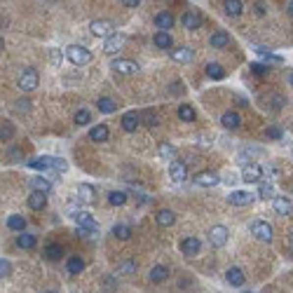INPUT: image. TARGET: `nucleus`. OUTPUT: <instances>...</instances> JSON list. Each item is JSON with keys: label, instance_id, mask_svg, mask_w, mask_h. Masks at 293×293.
I'll use <instances>...</instances> for the list:
<instances>
[{"label": "nucleus", "instance_id": "38", "mask_svg": "<svg viewBox=\"0 0 293 293\" xmlns=\"http://www.w3.org/2000/svg\"><path fill=\"white\" fill-rule=\"evenodd\" d=\"M99 110H101V113H113V110H115L117 108V104L115 101H113V99H108V96H104V99H99Z\"/></svg>", "mask_w": 293, "mask_h": 293}, {"label": "nucleus", "instance_id": "28", "mask_svg": "<svg viewBox=\"0 0 293 293\" xmlns=\"http://www.w3.org/2000/svg\"><path fill=\"white\" fill-rule=\"evenodd\" d=\"M66 270H68V274H80L84 270V261L80 256H71L66 261Z\"/></svg>", "mask_w": 293, "mask_h": 293}, {"label": "nucleus", "instance_id": "7", "mask_svg": "<svg viewBox=\"0 0 293 293\" xmlns=\"http://www.w3.org/2000/svg\"><path fill=\"white\" fill-rule=\"evenodd\" d=\"M209 241L216 249L225 246V244H228V228H225V225H213L209 232Z\"/></svg>", "mask_w": 293, "mask_h": 293}, {"label": "nucleus", "instance_id": "18", "mask_svg": "<svg viewBox=\"0 0 293 293\" xmlns=\"http://www.w3.org/2000/svg\"><path fill=\"white\" fill-rule=\"evenodd\" d=\"M174 24H176V19H174L171 12H160V14L155 17V26L160 28V31H169V28H174Z\"/></svg>", "mask_w": 293, "mask_h": 293}, {"label": "nucleus", "instance_id": "9", "mask_svg": "<svg viewBox=\"0 0 293 293\" xmlns=\"http://www.w3.org/2000/svg\"><path fill=\"white\" fill-rule=\"evenodd\" d=\"M110 68H113V71H117V73H122V75L138 73V63L136 61H129V59H115V61L110 63Z\"/></svg>", "mask_w": 293, "mask_h": 293}, {"label": "nucleus", "instance_id": "27", "mask_svg": "<svg viewBox=\"0 0 293 293\" xmlns=\"http://www.w3.org/2000/svg\"><path fill=\"white\" fill-rule=\"evenodd\" d=\"M167 279H169V267L167 265H155V267L150 270V282L160 284V282H167Z\"/></svg>", "mask_w": 293, "mask_h": 293}, {"label": "nucleus", "instance_id": "57", "mask_svg": "<svg viewBox=\"0 0 293 293\" xmlns=\"http://www.w3.org/2000/svg\"><path fill=\"white\" fill-rule=\"evenodd\" d=\"M45 293H56V291H45Z\"/></svg>", "mask_w": 293, "mask_h": 293}, {"label": "nucleus", "instance_id": "52", "mask_svg": "<svg viewBox=\"0 0 293 293\" xmlns=\"http://www.w3.org/2000/svg\"><path fill=\"white\" fill-rule=\"evenodd\" d=\"M253 10H256V14H258V17H263V14H265V2H261V0H258V2L253 5Z\"/></svg>", "mask_w": 293, "mask_h": 293}, {"label": "nucleus", "instance_id": "41", "mask_svg": "<svg viewBox=\"0 0 293 293\" xmlns=\"http://www.w3.org/2000/svg\"><path fill=\"white\" fill-rule=\"evenodd\" d=\"M12 136H14V127H12V122H2V127H0V138H2V143L10 141Z\"/></svg>", "mask_w": 293, "mask_h": 293}, {"label": "nucleus", "instance_id": "40", "mask_svg": "<svg viewBox=\"0 0 293 293\" xmlns=\"http://www.w3.org/2000/svg\"><path fill=\"white\" fill-rule=\"evenodd\" d=\"M160 157H164V160H171V162H174V157H176V148L169 146V143H162V146H160Z\"/></svg>", "mask_w": 293, "mask_h": 293}, {"label": "nucleus", "instance_id": "14", "mask_svg": "<svg viewBox=\"0 0 293 293\" xmlns=\"http://www.w3.org/2000/svg\"><path fill=\"white\" fill-rule=\"evenodd\" d=\"M169 176H171L174 183H183L186 176H188V169H186L183 162H171V164H169Z\"/></svg>", "mask_w": 293, "mask_h": 293}, {"label": "nucleus", "instance_id": "33", "mask_svg": "<svg viewBox=\"0 0 293 293\" xmlns=\"http://www.w3.org/2000/svg\"><path fill=\"white\" fill-rule=\"evenodd\" d=\"M28 183H31L33 190H40V192H50V190H52V181H47V178H42V176L31 178Z\"/></svg>", "mask_w": 293, "mask_h": 293}, {"label": "nucleus", "instance_id": "45", "mask_svg": "<svg viewBox=\"0 0 293 293\" xmlns=\"http://www.w3.org/2000/svg\"><path fill=\"white\" fill-rule=\"evenodd\" d=\"M89 120H92L89 110H78V113H75V125H78V127L89 125Z\"/></svg>", "mask_w": 293, "mask_h": 293}, {"label": "nucleus", "instance_id": "32", "mask_svg": "<svg viewBox=\"0 0 293 293\" xmlns=\"http://www.w3.org/2000/svg\"><path fill=\"white\" fill-rule=\"evenodd\" d=\"M225 14H230V17H240L241 12H244V5H241V0H225Z\"/></svg>", "mask_w": 293, "mask_h": 293}, {"label": "nucleus", "instance_id": "8", "mask_svg": "<svg viewBox=\"0 0 293 293\" xmlns=\"http://www.w3.org/2000/svg\"><path fill=\"white\" fill-rule=\"evenodd\" d=\"M73 220H75V225H78L80 230H89V232L99 230V223H96V220L92 218V213H87V211H80Z\"/></svg>", "mask_w": 293, "mask_h": 293}, {"label": "nucleus", "instance_id": "26", "mask_svg": "<svg viewBox=\"0 0 293 293\" xmlns=\"http://www.w3.org/2000/svg\"><path fill=\"white\" fill-rule=\"evenodd\" d=\"M153 42H155V47H160V50H169V47L174 45V38H171L167 31H157Z\"/></svg>", "mask_w": 293, "mask_h": 293}, {"label": "nucleus", "instance_id": "21", "mask_svg": "<svg viewBox=\"0 0 293 293\" xmlns=\"http://www.w3.org/2000/svg\"><path fill=\"white\" fill-rule=\"evenodd\" d=\"M274 211L279 216H291L293 213V202L286 197H274Z\"/></svg>", "mask_w": 293, "mask_h": 293}, {"label": "nucleus", "instance_id": "31", "mask_svg": "<svg viewBox=\"0 0 293 293\" xmlns=\"http://www.w3.org/2000/svg\"><path fill=\"white\" fill-rule=\"evenodd\" d=\"M7 228L14 232H24L26 230V218L24 216H19V213H14V216H10L7 218Z\"/></svg>", "mask_w": 293, "mask_h": 293}, {"label": "nucleus", "instance_id": "22", "mask_svg": "<svg viewBox=\"0 0 293 293\" xmlns=\"http://www.w3.org/2000/svg\"><path fill=\"white\" fill-rule=\"evenodd\" d=\"M225 279H228L230 286H244V282H246V277H244V272H241L240 267H230L225 272Z\"/></svg>", "mask_w": 293, "mask_h": 293}, {"label": "nucleus", "instance_id": "39", "mask_svg": "<svg viewBox=\"0 0 293 293\" xmlns=\"http://www.w3.org/2000/svg\"><path fill=\"white\" fill-rule=\"evenodd\" d=\"M113 235H115L117 240H129V237H132V228H129V225H115V228H113Z\"/></svg>", "mask_w": 293, "mask_h": 293}, {"label": "nucleus", "instance_id": "37", "mask_svg": "<svg viewBox=\"0 0 293 293\" xmlns=\"http://www.w3.org/2000/svg\"><path fill=\"white\" fill-rule=\"evenodd\" d=\"M108 202L113 204V207H122L127 202V192H122V190H113L110 195H108Z\"/></svg>", "mask_w": 293, "mask_h": 293}, {"label": "nucleus", "instance_id": "46", "mask_svg": "<svg viewBox=\"0 0 293 293\" xmlns=\"http://www.w3.org/2000/svg\"><path fill=\"white\" fill-rule=\"evenodd\" d=\"M63 61V56H61V50H50V63H52L54 68H59Z\"/></svg>", "mask_w": 293, "mask_h": 293}, {"label": "nucleus", "instance_id": "3", "mask_svg": "<svg viewBox=\"0 0 293 293\" xmlns=\"http://www.w3.org/2000/svg\"><path fill=\"white\" fill-rule=\"evenodd\" d=\"M251 235L256 237V240L261 241H272V225L267 223V220H253L251 223Z\"/></svg>", "mask_w": 293, "mask_h": 293}, {"label": "nucleus", "instance_id": "2", "mask_svg": "<svg viewBox=\"0 0 293 293\" xmlns=\"http://www.w3.org/2000/svg\"><path fill=\"white\" fill-rule=\"evenodd\" d=\"M38 80H40V75L35 68H24V73L19 75V89L21 92H33L35 87H38Z\"/></svg>", "mask_w": 293, "mask_h": 293}, {"label": "nucleus", "instance_id": "56", "mask_svg": "<svg viewBox=\"0 0 293 293\" xmlns=\"http://www.w3.org/2000/svg\"><path fill=\"white\" fill-rule=\"evenodd\" d=\"M289 14H291V19H293V0H289Z\"/></svg>", "mask_w": 293, "mask_h": 293}, {"label": "nucleus", "instance_id": "13", "mask_svg": "<svg viewBox=\"0 0 293 293\" xmlns=\"http://www.w3.org/2000/svg\"><path fill=\"white\" fill-rule=\"evenodd\" d=\"M183 26H186V31H197L199 26H202V14L197 10H190L183 14Z\"/></svg>", "mask_w": 293, "mask_h": 293}, {"label": "nucleus", "instance_id": "49", "mask_svg": "<svg viewBox=\"0 0 293 293\" xmlns=\"http://www.w3.org/2000/svg\"><path fill=\"white\" fill-rule=\"evenodd\" d=\"M265 134H267V138H282V129L279 127H270Z\"/></svg>", "mask_w": 293, "mask_h": 293}, {"label": "nucleus", "instance_id": "20", "mask_svg": "<svg viewBox=\"0 0 293 293\" xmlns=\"http://www.w3.org/2000/svg\"><path fill=\"white\" fill-rule=\"evenodd\" d=\"M220 125L225 127V129H237V127L241 125L240 113H235V110H228V113H223V117H220Z\"/></svg>", "mask_w": 293, "mask_h": 293}, {"label": "nucleus", "instance_id": "5", "mask_svg": "<svg viewBox=\"0 0 293 293\" xmlns=\"http://www.w3.org/2000/svg\"><path fill=\"white\" fill-rule=\"evenodd\" d=\"M31 169H38V171H56V157H33V160H28L26 162Z\"/></svg>", "mask_w": 293, "mask_h": 293}, {"label": "nucleus", "instance_id": "42", "mask_svg": "<svg viewBox=\"0 0 293 293\" xmlns=\"http://www.w3.org/2000/svg\"><path fill=\"white\" fill-rule=\"evenodd\" d=\"M141 122L146 127H157V115L153 110H143V113H141Z\"/></svg>", "mask_w": 293, "mask_h": 293}, {"label": "nucleus", "instance_id": "35", "mask_svg": "<svg viewBox=\"0 0 293 293\" xmlns=\"http://www.w3.org/2000/svg\"><path fill=\"white\" fill-rule=\"evenodd\" d=\"M207 75H209L211 80H223V78H225V71H223L220 63H209V66H207Z\"/></svg>", "mask_w": 293, "mask_h": 293}, {"label": "nucleus", "instance_id": "29", "mask_svg": "<svg viewBox=\"0 0 293 293\" xmlns=\"http://www.w3.org/2000/svg\"><path fill=\"white\" fill-rule=\"evenodd\" d=\"M174 220H176V216H174V211L171 209L157 211V225H162V228H171Z\"/></svg>", "mask_w": 293, "mask_h": 293}, {"label": "nucleus", "instance_id": "23", "mask_svg": "<svg viewBox=\"0 0 293 293\" xmlns=\"http://www.w3.org/2000/svg\"><path fill=\"white\" fill-rule=\"evenodd\" d=\"M192 56H195V52L190 50V47H178V50H171V59L178 63H188L192 61Z\"/></svg>", "mask_w": 293, "mask_h": 293}, {"label": "nucleus", "instance_id": "55", "mask_svg": "<svg viewBox=\"0 0 293 293\" xmlns=\"http://www.w3.org/2000/svg\"><path fill=\"white\" fill-rule=\"evenodd\" d=\"M286 80H289V84L293 87V71H289V73H286Z\"/></svg>", "mask_w": 293, "mask_h": 293}, {"label": "nucleus", "instance_id": "53", "mask_svg": "<svg viewBox=\"0 0 293 293\" xmlns=\"http://www.w3.org/2000/svg\"><path fill=\"white\" fill-rule=\"evenodd\" d=\"M122 5H125V7H138L141 0H122Z\"/></svg>", "mask_w": 293, "mask_h": 293}, {"label": "nucleus", "instance_id": "1", "mask_svg": "<svg viewBox=\"0 0 293 293\" xmlns=\"http://www.w3.org/2000/svg\"><path fill=\"white\" fill-rule=\"evenodd\" d=\"M66 54H68L71 63H75V66H84V63L92 61V52L87 47H82V45H71L66 50Z\"/></svg>", "mask_w": 293, "mask_h": 293}, {"label": "nucleus", "instance_id": "44", "mask_svg": "<svg viewBox=\"0 0 293 293\" xmlns=\"http://www.w3.org/2000/svg\"><path fill=\"white\" fill-rule=\"evenodd\" d=\"M134 272H136V263L134 261H125L117 267V274H134Z\"/></svg>", "mask_w": 293, "mask_h": 293}, {"label": "nucleus", "instance_id": "16", "mask_svg": "<svg viewBox=\"0 0 293 293\" xmlns=\"http://www.w3.org/2000/svg\"><path fill=\"white\" fill-rule=\"evenodd\" d=\"M78 197H80V202H84V204H92L96 199V188L89 186V183H80V186H78Z\"/></svg>", "mask_w": 293, "mask_h": 293}, {"label": "nucleus", "instance_id": "24", "mask_svg": "<svg viewBox=\"0 0 293 293\" xmlns=\"http://www.w3.org/2000/svg\"><path fill=\"white\" fill-rule=\"evenodd\" d=\"M138 125H141V115H136V113H125L122 115V129L125 132H136Z\"/></svg>", "mask_w": 293, "mask_h": 293}, {"label": "nucleus", "instance_id": "36", "mask_svg": "<svg viewBox=\"0 0 293 293\" xmlns=\"http://www.w3.org/2000/svg\"><path fill=\"white\" fill-rule=\"evenodd\" d=\"M178 117L183 120V122H195V110H192V106H178Z\"/></svg>", "mask_w": 293, "mask_h": 293}, {"label": "nucleus", "instance_id": "34", "mask_svg": "<svg viewBox=\"0 0 293 293\" xmlns=\"http://www.w3.org/2000/svg\"><path fill=\"white\" fill-rule=\"evenodd\" d=\"M61 256H63L61 244H47V246H45V258H47V261H59Z\"/></svg>", "mask_w": 293, "mask_h": 293}, {"label": "nucleus", "instance_id": "11", "mask_svg": "<svg viewBox=\"0 0 293 293\" xmlns=\"http://www.w3.org/2000/svg\"><path fill=\"white\" fill-rule=\"evenodd\" d=\"M199 249H202V241H199L197 237H186V240L181 241V253H183V256H188V258L197 256Z\"/></svg>", "mask_w": 293, "mask_h": 293}, {"label": "nucleus", "instance_id": "6", "mask_svg": "<svg viewBox=\"0 0 293 293\" xmlns=\"http://www.w3.org/2000/svg\"><path fill=\"white\" fill-rule=\"evenodd\" d=\"M127 42V35L125 33H113L110 38H106L104 40V52L106 54H117L122 50V45Z\"/></svg>", "mask_w": 293, "mask_h": 293}, {"label": "nucleus", "instance_id": "17", "mask_svg": "<svg viewBox=\"0 0 293 293\" xmlns=\"http://www.w3.org/2000/svg\"><path fill=\"white\" fill-rule=\"evenodd\" d=\"M230 204H235V207H246V204H251L253 202V195L251 192H244V190H235V192H230Z\"/></svg>", "mask_w": 293, "mask_h": 293}, {"label": "nucleus", "instance_id": "51", "mask_svg": "<svg viewBox=\"0 0 293 293\" xmlns=\"http://www.w3.org/2000/svg\"><path fill=\"white\" fill-rule=\"evenodd\" d=\"M7 157H10V160H17V162H24V160H21V153L17 148H10V150H7Z\"/></svg>", "mask_w": 293, "mask_h": 293}, {"label": "nucleus", "instance_id": "50", "mask_svg": "<svg viewBox=\"0 0 293 293\" xmlns=\"http://www.w3.org/2000/svg\"><path fill=\"white\" fill-rule=\"evenodd\" d=\"M14 106H17V110H19V113H28V106H31V104H28L26 99H21V101H17Z\"/></svg>", "mask_w": 293, "mask_h": 293}, {"label": "nucleus", "instance_id": "47", "mask_svg": "<svg viewBox=\"0 0 293 293\" xmlns=\"http://www.w3.org/2000/svg\"><path fill=\"white\" fill-rule=\"evenodd\" d=\"M249 68H251V71H253V73H256V75H265V73H267V71H270V68H267L265 63H251Z\"/></svg>", "mask_w": 293, "mask_h": 293}, {"label": "nucleus", "instance_id": "48", "mask_svg": "<svg viewBox=\"0 0 293 293\" xmlns=\"http://www.w3.org/2000/svg\"><path fill=\"white\" fill-rule=\"evenodd\" d=\"M10 272H12L10 261H5V258H2V261H0V274H2V277H7Z\"/></svg>", "mask_w": 293, "mask_h": 293}, {"label": "nucleus", "instance_id": "12", "mask_svg": "<svg viewBox=\"0 0 293 293\" xmlns=\"http://www.w3.org/2000/svg\"><path fill=\"white\" fill-rule=\"evenodd\" d=\"M192 181H195L197 186H202V188H213L216 183H220V178L216 176V174H211V171H199V174L192 176Z\"/></svg>", "mask_w": 293, "mask_h": 293}, {"label": "nucleus", "instance_id": "15", "mask_svg": "<svg viewBox=\"0 0 293 293\" xmlns=\"http://www.w3.org/2000/svg\"><path fill=\"white\" fill-rule=\"evenodd\" d=\"M28 207L33 211H40L47 207V192H40V190H33L31 195H28Z\"/></svg>", "mask_w": 293, "mask_h": 293}, {"label": "nucleus", "instance_id": "30", "mask_svg": "<svg viewBox=\"0 0 293 293\" xmlns=\"http://www.w3.org/2000/svg\"><path fill=\"white\" fill-rule=\"evenodd\" d=\"M35 244H38V240H35V235H28V232H21L19 237H17V246L19 249H35Z\"/></svg>", "mask_w": 293, "mask_h": 293}, {"label": "nucleus", "instance_id": "10", "mask_svg": "<svg viewBox=\"0 0 293 293\" xmlns=\"http://www.w3.org/2000/svg\"><path fill=\"white\" fill-rule=\"evenodd\" d=\"M261 178H263L261 164H246L241 169V181H246V183H261Z\"/></svg>", "mask_w": 293, "mask_h": 293}, {"label": "nucleus", "instance_id": "54", "mask_svg": "<svg viewBox=\"0 0 293 293\" xmlns=\"http://www.w3.org/2000/svg\"><path fill=\"white\" fill-rule=\"evenodd\" d=\"M223 181H225V183H228V186H232V183H237V181H235V176H232V174H228V176L223 178Z\"/></svg>", "mask_w": 293, "mask_h": 293}, {"label": "nucleus", "instance_id": "4", "mask_svg": "<svg viewBox=\"0 0 293 293\" xmlns=\"http://www.w3.org/2000/svg\"><path fill=\"white\" fill-rule=\"evenodd\" d=\"M89 31L94 33L96 38H110L113 33H115V26H113V21H108V19H96L92 21V26H89Z\"/></svg>", "mask_w": 293, "mask_h": 293}, {"label": "nucleus", "instance_id": "25", "mask_svg": "<svg viewBox=\"0 0 293 293\" xmlns=\"http://www.w3.org/2000/svg\"><path fill=\"white\" fill-rule=\"evenodd\" d=\"M108 134H110V132H108V127L106 125H96V127L89 129V138H92L94 143H104L106 138H108Z\"/></svg>", "mask_w": 293, "mask_h": 293}, {"label": "nucleus", "instance_id": "19", "mask_svg": "<svg viewBox=\"0 0 293 293\" xmlns=\"http://www.w3.org/2000/svg\"><path fill=\"white\" fill-rule=\"evenodd\" d=\"M211 47L213 50H223V47H228L230 45V33L228 31H216L213 35H211Z\"/></svg>", "mask_w": 293, "mask_h": 293}, {"label": "nucleus", "instance_id": "43", "mask_svg": "<svg viewBox=\"0 0 293 293\" xmlns=\"http://www.w3.org/2000/svg\"><path fill=\"white\" fill-rule=\"evenodd\" d=\"M258 197L261 199H274V188L270 183H263L261 188H258Z\"/></svg>", "mask_w": 293, "mask_h": 293}]
</instances>
